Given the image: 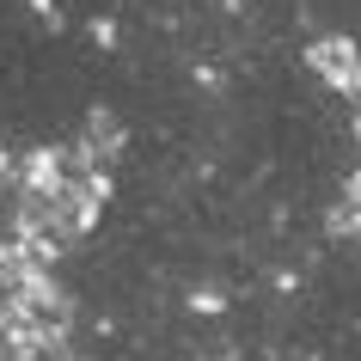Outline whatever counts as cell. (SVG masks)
<instances>
[{
    "instance_id": "obj_2",
    "label": "cell",
    "mask_w": 361,
    "mask_h": 361,
    "mask_svg": "<svg viewBox=\"0 0 361 361\" xmlns=\"http://www.w3.org/2000/svg\"><path fill=\"white\" fill-rule=\"evenodd\" d=\"M190 306H196V312H221V306H227V300H221L214 288H196V294H190Z\"/></svg>"
},
{
    "instance_id": "obj_1",
    "label": "cell",
    "mask_w": 361,
    "mask_h": 361,
    "mask_svg": "<svg viewBox=\"0 0 361 361\" xmlns=\"http://www.w3.org/2000/svg\"><path fill=\"white\" fill-rule=\"evenodd\" d=\"M306 68H312L331 92H343V98H355V86H361V49H355V37H319V43H306Z\"/></svg>"
}]
</instances>
